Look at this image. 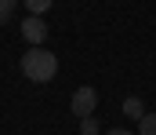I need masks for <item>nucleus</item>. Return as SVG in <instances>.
Here are the masks:
<instances>
[{
  "label": "nucleus",
  "mask_w": 156,
  "mask_h": 135,
  "mask_svg": "<svg viewBox=\"0 0 156 135\" xmlns=\"http://www.w3.org/2000/svg\"><path fill=\"white\" fill-rule=\"evenodd\" d=\"M22 73H26L33 84H47V81H55V73H58V58H55L51 51H44V47H29V51L22 55Z\"/></svg>",
  "instance_id": "1"
},
{
  "label": "nucleus",
  "mask_w": 156,
  "mask_h": 135,
  "mask_svg": "<svg viewBox=\"0 0 156 135\" xmlns=\"http://www.w3.org/2000/svg\"><path fill=\"white\" fill-rule=\"evenodd\" d=\"M94 102H98V91H94V88H76V91H73V99H69V106H73V113H76L80 121L91 117Z\"/></svg>",
  "instance_id": "2"
},
{
  "label": "nucleus",
  "mask_w": 156,
  "mask_h": 135,
  "mask_svg": "<svg viewBox=\"0 0 156 135\" xmlns=\"http://www.w3.org/2000/svg\"><path fill=\"white\" fill-rule=\"evenodd\" d=\"M22 37H26L33 47H40V40H47V22L37 18V15H29V18L22 22Z\"/></svg>",
  "instance_id": "3"
},
{
  "label": "nucleus",
  "mask_w": 156,
  "mask_h": 135,
  "mask_svg": "<svg viewBox=\"0 0 156 135\" xmlns=\"http://www.w3.org/2000/svg\"><path fill=\"white\" fill-rule=\"evenodd\" d=\"M123 113H127V117H134V121H142V117H145L142 99H138V95H127V99H123Z\"/></svg>",
  "instance_id": "4"
},
{
  "label": "nucleus",
  "mask_w": 156,
  "mask_h": 135,
  "mask_svg": "<svg viewBox=\"0 0 156 135\" xmlns=\"http://www.w3.org/2000/svg\"><path fill=\"white\" fill-rule=\"evenodd\" d=\"M138 135H156V113H145L138 121Z\"/></svg>",
  "instance_id": "5"
},
{
  "label": "nucleus",
  "mask_w": 156,
  "mask_h": 135,
  "mask_svg": "<svg viewBox=\"0 0 156 135\" xmlns=\"http://www.w3.org/2000/svg\"><path fill=\"white\" fill-rule=\"evenodd\" d=\"M51 4H55V0H26V7H29V15H44V11H51Z\"/></svg>",
  "instance_id": "6"
},
{
  "label": "nucleus",
  "mask_w": 156,
  "mask_h": 135,
  "mask_svg": "<svg viewBox=\"0 0 156 135\" xmlns=\"http://www.w3.org/2000/svg\"><path fill=\"white\" fill-rule=\"evenodd\" d=\"M80 135H98V121L94 117H83L80 121Z\"/></svg>",
  "instance_id": "7"
},
{
  "label": "nucleus",
  "mask_w": 156,
  "mask_h": 135,
  "mask_svg": "<svg viewBox=\"0 0 156 135\" xmlns=\"http://www.w3.org/2000/svg\"><path fill=\"white\" fill-rule=\"evenodd\" d=\"M11 11H15V0H0V26L11 22Z\"/></svg>",
  "instance_id": "8"
},
{
  "label": "nucleus",
  "mask_w": 156,
  "mask_h": 135,
  "mask_svg": "<svg viewBox=\"0 0 156 135\" xmlns=\"http://www.w3.org/2000/svg\"><path fill=\"white\" fill-rule=\"evenodd\" d=\"M105 135H131L127 128H113V132H105Z\"/></svg>",
  "instance_id": "9"
}]
</instances>
